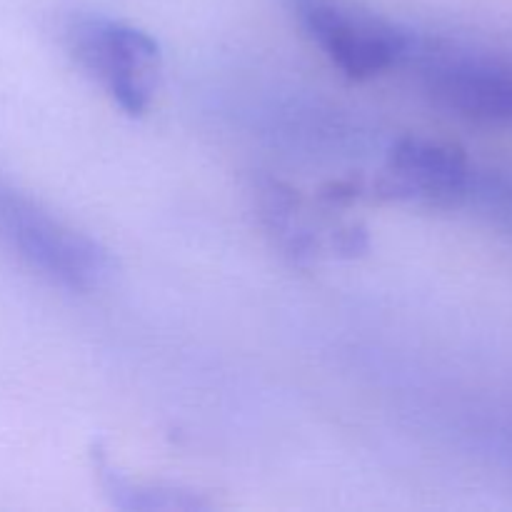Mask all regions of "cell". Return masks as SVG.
I'll return each mask as SVG.
<instances>
[{
    "label": "cell",
    "instance_id": "7",
    "mask_svg": "<svg viewBox=\"0 0 512 512\" xmlns=\"http://www.w3.org/2000/svg\"><path fill=\"white\" fill-rule=\"evenodd\" d=\"M258 195L265 225H268L270 233L280 240V245H283L295 260L313 258L315 238L298 220V195H295L288 185L280 183V180H265V183L260 185Z\"/></svg>",
    "mask_w": 512,
    "mask_h": 512
},
{
    "label": "cell",
    "instance_id": "2",
    "mask_svg": "<svg viewBox=\"0 0 512 512\" xmlns=\"http://www.w3.org/2000/svg\"><path fill=\"white\" fill-rule=\"evenodd\" d=\"M285 5L330 63L353 80L408 63L418 48V35L353 0H285Z\"/></svg>",
    "mask_w": 512,
    "mask_h": 512
},
{
    "label": "cell",
    "instance_id": "1",
    "mask_svg": "<svg viewBox=\"0 0 512 512\" xmlns=\"http://www.w3.org/2000/svg\"><path fill=\"white\" fill-rule=\"evenodd\" d=\"M0 240L35 273L68 290H93L113 273L108 250L0 180Z\"/></svg>",
    "mask_w": 512,
    "mask_h": 512
},
{
    "label": "cell",
    "instance_id": "4",
    "mask_svg": "<svg viewBox=\"0 0 512 512\" xmlns=\"http://www.w3.org/2000/svg\"><path fill=\"white\" fill-rule=\"evenodd\" d=\"M418 60L428 93L443 108L470 120L512 128V65L418 40Z\"/></svg>",
    "mask_w": 512,
    "mask_h": 512
},
{
    "label": "cell",
    "instance_id": "5",
    "mask_svg": "<svg viewBox=\"0 0 512 512\" xmlns=\"http://www.w3.org/2000/svg\"><path fill=\"white\" fill-rule=\"evenodd\" d=\"M473 178L475 168L460 148L408 135L390 150L385 190L410 203L458 208L468 203Z\"/></svg>",
    "mask_w": 512,
    "mask_h": 512
},
{
    "label": "cell",
    "instance_id": "3",
    "mask_svg": "<svg viewBox=\"0 0 512 512\" xmlns=\"http://www.w3.org/2000/svg\"><path fill=\"white\" fill-rule=\"evenodd\" d=\"M68 48L128 115H143L158 90L163 53L153 35L123 20L85 15L70 23Z\"/></svg>",
    "mask_w": 512,
    "mask_h": 512
},
{
    "label": "cell",
    "instance_id": "6",
    "mask_svg": "<svg viewBox=\"0 0 512 512\" xmlns=\"http://www.w3.org/2000/svg\"><path fill=\"white\" fill-rule=\"evenodd\" d=\"M100 480L110 503L123 510H208L210 500L195 495L193 490L170 488L158 483H138L123 478L110 465H100Z\"/></svg>",
    "mask_w": 512,
    "mask_h": 512
}]
</instances>
